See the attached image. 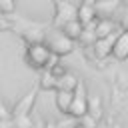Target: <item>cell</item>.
I'll list each match as a JSON object with an SVG mask.
<instances>
[{
    "instance_id": "7",
    "label": "cell",
    "mask_w": 128,
    "mask_h": 128,
    "mask_svg": "<svg viewBox=\"0 0 128 128\" xmlns=\"http://www.w3.org/2000/svg\"><path fill=\"white\" fill-rule=\"evenodd\" d=\"M62 32L76 40V38H80V36H82V32H84V24H82L78 18H70V20H66V22H64Z\"/></svg>"
},
{
    "instance_id": "11",
    "label": "cell",
    "mask_w": 128,
    "mask_h": 128,
    "mask_svg": "<svg viewBox=\"0 0 128 128\" xmlns=\"http://www.w3.org/2000/svg\"><path fill=\"white\" fill-rule=\"evenodd\" d=\"M76 86H78V78L74 74L66 72L58 78V88L56 90H76Z\"/></svg>"
},
{
    "instance_id": "15",
    "label": "cell",
    "mask_w": 128,
    "mask_h": 128,
    "mask_svg": "<svg viewBox=\"0 0 128 128\" xmlns=\"http://www.w3.org/2000/svg\"><path fill=\"white\" fill-rule=\"evenodd\" d=\"M8 118H10V110H8V106L4 102H0V122L2 120H8Z\"/></svg>"
},
{
    "instance_id": "17",
    "label": "cell",
    "mask_w": 128,
    "mask_h": 128,
    "mask_svg": "<svg viewBox=\"0 0 128 128\" xmlns=\"http://www.w3.org/2000/svg\"><path fill=\"white\" fill-rule=\"evenodd\" d=\"M50 70H52V72H54V74H56L58 78H60L62 74H66V68H64V66H60V64H54V66H52Z\"/></svg>"
},
{
    "instance_id": "9",
    "label": "cell",
    "mask_w": 128,
    "mask_h": 128,
    "mask_svg": "<svg viewBox=\"0 0 128 128\" xmlns=\"http://www.w3.org/2000/svg\"><path fill=\"white\" fill-rule=\"evenodd\" d=\"M34 98H36V94L34 92H28L20 102H16V106H14V110H12V114L18 118V116H26L28 112H30V108H32V104H34Z\"/></svg>"
},
{
    "instance_id": "14",
    "label": "cell",
    "mask_w": 128,
    "mask_h": 128,
    "mask_svg": "<svg viewBox=\"0 0 128 128\" xmlns=\"http://www.w3.org/2000/svg\"><path fill=\"white\" fill-rule=\"evenodd\" d=\"M16 10V0H0V12L2 14H12Z\"/></svg>"
},
{
    "instance_id": "5",
    "label": "cell",
    "mask_w": 128,
    "mask_h": 128,
    "mask_svg": "<svg viewBox=\"0 0 128 128\" xmlns=\"http://www.w3.org/2000/svg\"><path fill=\"white\" fill-rule=\"evenodd\" d=\"M114 40H116V32L110 34V36H104V38H96L92 48H94V54L98 58H106L108 54H112V46H114Z\"/></svg>"
},
{
    "instance_id": "8",
    "label": "cell",
    "mask_w": 128,
    "mask_h": 128,
    "mask_svg": "<svg viewBox=\"0 0 128 128\" xmlns=\"http://www.w3.org/2000/svg\"><path fill=\"white\" fill-rule=\"evenodd\" d=\"M114 32H116V22H112L110 18H102V20H98L96 26H94L96 38H104V36H110V34H114Z\"/></svg>"
},
{
    "instance_id": "1",
    "label": "cell",
    "mask_w": 128,
    "mask_h": 128,
    "mask_svg": "<svg viewBox=\"0 0 128 128\" xmlns=\"http://www.w3.org/2000/svg\"><path fill=\"white\" fill-rule=\"evenodd\" d=\"M46 44L52 50V54H56V56H64V54H70L74 50V38H70L64 32H52V34H48Z\"/></svg>"
},
{
    "instance_id": "6",
    "label": "cell",
    "mask_w": 128,
    "mask_h": 128,
    "mask_svg": "<svg viewBox=\"0 0 128 128\" xmlns=\"http://www.w3.org/2000/svg\"><path fill=\"white\" fill-rule=\"evenodd\" d=\"M112 56L116 60H126L128 58V32L126 30L116 34V40H114V46H112Z\"/></svg>"
},
{
    "instance_id": "4",
    "label": "cell",
    "mask_w": 128,
    "mask_h": 128,
    "mask_svg": "<svg viewBox=\"0 0 128 128\" xmlns=\"http://www.w3.org/2000/svg\"><path fill=\"white\" fill-rule=\"evenodd\" d=\"M96 12H98L96 0H82L80 6H78V10H76V18H78L84 26H88V24H92V20L96 18Z\"/></svg>"
},
{
    "instance_id": "10",
    "label": "cell",
    "mask_w": 128,
    "mask_h": 128,
    "mask_svg": "<svg viewBox=\"0 0 128 128\" xmlns=\"http://www.w3.org/2000/svg\"><path fill=\"white\" fill-rule=\"evenodd\" d=\"M74 100V90H56V106L60 112H68Z\"/></svg>"
},
{
    "instance_id": "13",
    "label": "cell",
    "mask_w": 128,
    "mask_h": 128,
    "mask_svg": "<svg viewBox=\"0 0 128 128\" xmlns=\"http://www.w3.org/2000/svg\"><path fill=\"white\" fill-rule=\"evenodd\" d=\"M88 114H92L94 118H100V98L96 96L88 98Z\"/></svg>"
},
{
    "instance_id": "12",
    "label": "cell",
    "mask_w": 128,
    "mask_h": 128,
    "mask_svg": "<svg viewBox=\"0 0 128 128\" xmlns=\"http://www.w3.org/2000/svg\"><path fill=\"white\" fill-rule=\"evenodd\" d=\"M40 86H42L44 90H56V88H58V76L48 68V72H42Z\"/></svg>"
},
{
    "instance_id": "3",
    "label": "cell",
    "mask_w": 128,
    "mask_h": 128,
    "mask_svg": "<svg viewBox=\"0 0 128 128\" xmlns=\"http://www.w3.org/2000/svg\"><path fill=\"white\" fill-rule=\"evenodd\" d=\"M68 114H72L74 118H80V116L88 114V98H86V94H84L82 82H78V86H76V90H74V100H72V104H70Z\"/></svg>"
},
{
    "instance_id": "2",
    "label": "cell",
    "mask_w": 128,
    "mask_h": 128,
    "mask_svg": "<svg viewBox=\"0 0 128 128\" xmlns=\"http://www.w3.org/2000/svg\"><path fill=\"white\" fill-rule=\"evenodd\" d=\"M26 58L30 62V66L34 68H46L50 64V58H52V50L48 48V44H30L28 46V52H26Z\"/></svg>"
},
{
    "instance_id": "18",
    "label": "cell",
    "mask_w": 128,
    "mask_h": 128,
    "mask_svg": "<svg viewBox=\"0 0 128 128\" xmlns=\"http://www.w3.org/2000/svg\"><path fill=\"white\" fill-rule=\"evenodd\" d=\"M120 30H126V32H128V14L122 16V20H120Z\"/></svg>"
},
{
    "instance_id": "16",
    "label": "cell",
    "mask_w": 128,
    "mask_h": 128,
    "mask_svg": "<svg viewBox=\"0 0 128 128\" xmlns=\"http://www.w3.org/2000/svg\"><path fill=\"white\" fill-rule=\"evenodd\" d=\"M78 120H80V124H86V126H94V124H96V118H94V116H92V118H88V114L80 116Z\"/></svg>"
}]
</instances>
